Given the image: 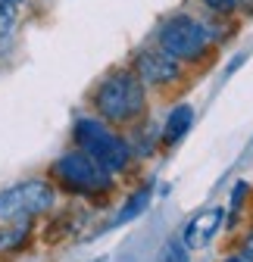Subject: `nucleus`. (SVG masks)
Wrapping results in <instances>:
<instances>
[{"label": "nucleus", "instance_id": "nucleus-1", "mask_svg": "<svg viewBox=\"0 0 253 262\" xmlns=\"http://www.w3.org/2000/svg\"><path fill=\"white\" fill-rule=\"evenodd\" d=\"M94 110L110 125H129L147 110V84L135 69H113L94 91Z\"/></svg>", "mask_w": 253, "mask_h": 262}, {"label": "nucleus", "instance_id": "nucleus-2", "mask_svg": "<svg viewBox=\"0 0 253 262\" xmlns=\"http://www.w3.org/2000/svg\"><path fill=\"white\" fill-rule=\"evenodd\" d=\"M75 144L91 159H97L107 172H122L132 162V147L119 138L103 119H78L75 122Z\"/></svg>", "mask_w": 253, "mask_h": 262}, {"label": "nucleus", "instance_id": "nucleus-3", "mask_svg": "<svg viewBox=\"0 0 253 262\" xmlns=\"http://www.w3.org/2000/svg\"><path fill=\"white\" fill-rule=\"evenodd\" d=\"M53 178L69 193H107L113 187V172H107L97 159H91L85 150H72L53 162Z\"/></svg>", "mask_w": 253, "mask_h": 262}, {"label": "nucleus", "instance_id": "nucleus-4", "mask_svg": "<svg viewBox=\"0 0 253 262\" xmlns=\"http://www.w3.org/2000/svg\"><path fill=\"white\" fill-rule=\"evenodd\" d=\"M156 44H160L166 53H172L175 59H184V62H197L206 47H209V35L200 19L187 16V13H175L169 16L160 31H156Z\"/></svg>", "mask_w": 253, "mask_h": 262}, {"label": "nucleus", "instance_id": "nucleus-5", "mask_svg": "<svg viewBox=\"0 0 253 262\" xmlns=\"http://www.w3.org/2000/svg\"><path fill=\"white\" fill-rule=\"evenodd\" d=\"M56 193L47 181H19L7 190H0V219L4 222H31L41 212H50Z\"/></svg>", "mask_w": 253, "mask_h": 262}, {"label": "nucleus", "instance_id": "nucleus-6", "mask_svg": "<svg viewBox=\"0 0 253 262\" xmlns=\"http://www.w3.org/2000/svg\"><path fill=\"white\" fill-rule=\"evenodd\" d=\"M132 69H135L138 78H141L144 84H150V88H166V84H175V81L181 78V62H178L172 53H166L160 44L138 50L135 59H132Z\"/></svg>", "mask_w": 253, "mask_h": 262}, {"label": "nucleus", "instance_id": "nucleus-7", "mask_svg": "<svg viewBox=\"0 0 253 262\" xmlns=\"http://www.w3.org/2000/svg\"><path fill=\"white\" fill-rule=\"evenodd\" d=\"M222 219H225V209H219V206L200 209L191 222L184 225L181 244H184L187 250H200V247H206V244L219 234V228H222Z\"/></svg>", "mask_w": 253, "mask_h": 262}, {"label": "nucleus", "instance_id": "nucleus-8", "mask_svg": "<svg viewBox=\"0 0 253 262\" xmlns=\"http://www.w3.org/2000/svg\"><path fill=\"white\" fill-rule=\"evenodd\" d=\"M191 125H194V106H187V103L175 106V110L166 116V125H163V144L181 141L187 131H191Z\"/></svg>", "mask_w": 253, "mask_h": 262}, {"label": "nucleus", "instance_id": "nucleus-9", "mask_svg": "<svg viewBox=\"0 0 253 262\" xmlns=\"http://www.w3.org/2000/svg\"><path fill=\"white\" fill-rule=\"evenodd\" d=\"M10 228L0 231V256L4 253H16L28 244V234H31V222H7Z\"/></svg>", "mask_w": 253, "mask_h": 262}, {"label": "nucleus", "instance_id": "nucleus-10", "mask_svg": "<svg viewBox=\"0 0 253 262\" xmlns=\"http://www.w3.org/2000/svg\"><path fill=\"white\" fill-rule=\"evenodd\" d=\"M13 35H16V7L0 0V53L13 44Z\"/></svg>", "mask_w": 253, "mask_h": 262}, {"label": "nucleus", "instance_id": "nucleus-11", "mask_svg": "<svg viewBox=\"0 0 253 262\" xmlns=\"http://www.w3.org/2000/svg\"><path fill=\"white\" fill-rule=\"evenodd\" d=\"M147 203H150V187H141L135 196H132V200L129 203H125L122 206V212L113 219V225H125V222H132V219H138L144 209H147Z\"/></svg>", "mask_w": 253, "mask_h": 262}, {"label": "nucleus", "instance_id": "nucleus-12", "mask_svg": "<svg viewBox=\"0 0 253 262\" xmlns=\"http://www.w3.org/2000/svg\"><path fill=\"white\" fill-rule=\"evenodd\" d=\"M160 262H187V247L184 244H169L166 250H163V256H160Z\"/></svg>", "mask_w": 253, "mask_h": 262}, {"label": "nucleus", "instance_id": "nucleus-13", "mask_svg": "<svg viewBox=\"0 0 253 262\" xmlns=\"http://www.w3.org/2000/svg\"><path fill=\"white\" fill-rule=\"evenodd\" d=\"M200 4L216 16H231L235 13V0H200Z\"/></svg>", "mask_w": 253, "mask_h": 262}, {"label": "nucleus", "instance_id": "nucleus-14", "mask_svg": "<svg viewBox=\"0 0 253 262\" xmlns=\"http://www.w3.org/2000/svg\"><path fill=\"white\" fill-rule=\"evenodd\" d=\"M244 196H247V184H244V181H238V184H235V193H231V206H235V209L244 203Z\"/></svg>", "mask_w": 253, "mask_h": 262}, {"label": "nucleus", "instance_id": "nucleus-15", "mask_svg": "<svg viewBox=\"0 0 253 262\" xmlns=\"http://www.w3.org/2000/svg\"><path fill=\"white\" fill-rule=\"evenodd\" d=\"M235 10H244V13H253V0H235Z\"/></svg>", "mask_w": 253, "mask_h": 262}, {"label": "nucleus", "instance_id": "nucleus-16", "mask_svg": "<svg viewBox=\"0 0 253 262\" xmlns=\"http://www.w3.org/2000/svg\"><path fill=\"white\" fill-rule=\"evenodd\" d=\"M225 262H253V253H241V256H228Z\"/></svg>", "mask_w": 253, "mask_h": 262}, {"label": "nucleus", "instance_id": "nucleus-17", "mask_svg": "<svg viewBox=\"0 0 253 262\" xmlns=\"http://www.w3.org/2000/svg\"><path fill=\"white\" fill-rule=\"evenodd\" d=\"M244 250H247V253H253V231L247 234V241H244Z\"/></svg>", "mask_w": 253, "mask_h": 262}, {"label": "nucleus", "instance_id": "nucleus-18", "mask_svg": "<svg viewBox=\"0 0 253 262\" xmlns=\"http://www.w3.org/2000/svg\"><path fill=\"white\" fill-rule=\"evenodd\" d=\"M7 4H13V7H19V4H25V0H7Z\"/></svg>", "mask_w": 253, "mask_h": 262}]
</instances>
